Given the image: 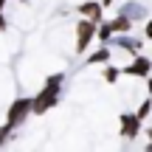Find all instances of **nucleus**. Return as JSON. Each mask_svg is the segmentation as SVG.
Listing matches in <instances>:
<instances>
[{
    "label": "nucleus",
    "mask_w": 152,
    "mask_h": 152,
    "mask_svg": "<svg viewBox=\"0 0 152 152\" xmlns=\"http://www.w3.org/2000/svg\"><path fill=\"white\" fill-rule=\"evenodd\" d=\"M138 115H121V124H124V138H135L138 135Z\"/></svg>",
    "instance_id": "obj_4"
},
{
    "label": "nucleus",
    "mask_w": 152,
    "mask_h": 152,
    "mask_svg": "<svg viewBox=\"0 0 152 152\" xmlns=\"http://www.w3.org/2000/svg\"><path fill=\"white\" fill-rule=\"evenodd\" d=\"M104 79H107V82H115V79H118V71H115V68H107V71H104Z\"/></svg>",
    "instance_id": "obj_10"
},
{
    "label": "nucleus",
    "mask_w": 152,
    "mask_h": 152,
    "mask_svg": "<svg viewBox=\"0 0 152 152\" xmlns=\"http://www.w3.org/2000/svg\"><path fill=\"white\" fill-rule=\"evenodd\" d=\"M149 110H152V102L147 99V102H144L141 107H138V113H135V115H138V118H147V115H149Z\"/></svg>",
    "instance_id": "obj_8"
},
{
    "label": "nucleus",
    "mask_w": 152,
    "mask_h": 152,
    "mask_svg": "<svg viewBox=\"0 0 152 152\" xmlns=\"http://www.w3.org/2000/svg\"><path fill=\"white\" fill-rule=\"evenodd\" d=\"M79 11H82V14H87L93 23H102V3H82Z\"/></svg>",
    "instance_id": "obj_5"
},
{
    "label": "nucleus",
    "mask_w": 152,
    "mask_h": 152,
    "mask_svg": "<svg viewBox=\"0 0 152 152\" xmlns=\"http://www.w3.org/2000/svg\"><path fill=\"white\" fill-rule=\"evenodd\" d=\"M149 68H152V62L147 59V56H138V59L132 62L130 68H127V73H130V76H147Z\"/></svg>",
    "instance_id": "obj_3"
},
{
    "label": "nucleus",
    "mask_w": 152,
    "mask_h": 152,
    "mask_svg": "<svg viewBox=\"0 0 152 152\" xmlns=\"http://www.w3.org/2000/svg\"><path fill=\"white\" fill-rule=\"evenodd\" d=\"M9 132H11V124L0 127V147H3V141H6V138H9Z\"/></svg>",
    "instance_id": "obj_11"
},
{
    "label": "nucleus",
    "mask_w": 152,
    "mask_h": 152,
    "mask_svg": "<svg viewBox=\"0 0 152 152\" xmlns=\"http://www.w3.org/2000/svg\"><path fill=\"white\" fill-rule=\"evenodd\" d=\"M28 113H31V99H17V102L9 107V124L11 127L23 124V121L28 118Z\"/></svg>",
    "instance_id": "obj_1"
},
{
    "label": "nucleus",
    "mask_w": 152,
    "mask_h": 152,
    "mask_svg": "<svg viewBox=\"0 0 152 152\" xmlns=\"http://www.w3.org/2000/svg\"><path fill=\"white\" fill-rule=\"evenodd\" d=\"M110 28H113V31H130V28H132V23H130V17H124V14H121V17H115V20L110 23Z\"/></svg>",
    "instance_id": "obj_6"
},
{
    "label": "nucleus",
    "mask_w": 152,
    "mask_h": 152,
    "mask_svg": "<svg viewBox=\"0 0 152 152\" xmlns=\"http://www.w3.org/2000/svg\"><path fill=\"white\" fill-rule=\"evenodd\" d=\"M96 28H99V37H102V39H110V34H113L110 26H99V23H96Z\"/></svg>",
    "instance_id": "obj_9"
},
{
    "label": "nucleus",
    "mask_w": 152,
    "mask_h": 152,
    "mask_svg": "<svg viewBox=\"0 0 152 152\" xmlns=\"http://www.w3.org/2000/svg\"><path fill=\"white\" fill-rule=\"evenodd\" d=\"M0 28H6V17L3 14H0Z\"/></svg>",
    "instance_id": "obj_13"
},
{
    "label": "nucleus",
    "mask_w": 152,
    "mask_h": 152,
    "mask_svg": "<svg viewBox=\"0 0 152 152\" xmlns=\"http://www.w3.org/2000/svg\"><path fill=\"white\" fill-rule=\"evenodd\" d=\"M3 3H6V0H0V9H3Z\"/></svg>",
    "instance_id": "obj_14"
},
{
    "label": "nucleus",
    "mask_w": 152,
    "mask_h": 152,
    "mask_svg": "<svg viewBox=\"0 0 152 152\" xmlns=\"http://www.w3.org/2000/svg\"><path fill=\"white\" fill-rule=\"evenodd\" d=\"M147 37H152V20H149V26H147Z\"/></svg>",
    "instance_id": "obj_12"
},
{
    "label": "nucleus",
    "mask_w": 152,
    "mask_h": 152,
    "mask_svg": "<svg viewBox=\"0 0 152 152\" xmlns=\"http://www.w3.org/2000/svg\"><path fill=\"white\" fill-rule=\"evenodd\" d=\"M76 34H79V42H76V51H87V45H90V37L96 34V23L93 20H82L76 23Z\"/></svg>",
    "instance_id": "obj_2"
},
{
    "label": "nucleus",
    "mask_w": 152,
    "mask_h": 152,
    "mask_svg": "<svg viewBox=\"0 0 152 152\" xmlns=\"http://www.w3.org/2000/svg\"><path fill=\"white\" fill-rule=\"evenodd\" d=\"M107 56H110V51H107V48H99L96 54L90 56V62H104V59H107Z\"/></svg>",
    "instance_id": "obj_7"
},
{
    "label": "nucleus",
    "mask_w": 152,
    "mask_h": 152,
    "mask_svg": "<svg viewBox=\"0 0 152 152\" xmlns=\"http://www.w3.org/2000/svg\"><path fill=\"white\" fill-rule=\"evenodd\" d=\"M149 90H152V82H149Z\"/></svg>",
    "instance_id": "obj_15"
}]
</instances>
